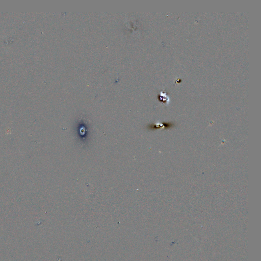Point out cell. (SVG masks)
Masks as SVG:
<instances>
[]
</instances>
